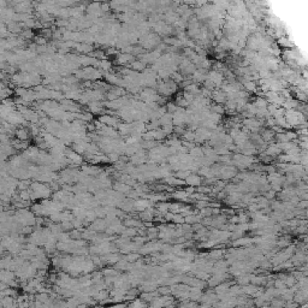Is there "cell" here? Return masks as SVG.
I'll return each mask as SVG.
<instances>
[{
  "mask_svg": "<svg viewBox=\"0 0 308 308\" xmlns=\"http://www.w3.org/2000/svg\"><path fill=\"white\" fill-rule=\"evenodd\" d=\"M15 134H16V137L21 141H28L29 140V136H30V131H28L26 128H19V129H16L15 130Z\"/></svg>",
  "mask_w": 308,
  "mask_h": 308,
  "instance_id": "1",
  "label": "cell"
},
{
  "mask_svg": "<svg viewBox=\"0 0 308 308\" xmlns=\"http://www.w3.org/2000/svg\"><path fill=\"white\" fill-rule=\"evenodd\" d=\"M186 182L188 184H190V186H199L200 184V178L196 176V175H189L187 178H186Z\"/></svg>",
  "mask_w": 308,
  "mask_h": 308,
  "instance_id": "2",
  "label": "cell"
},
{
  "mask_svg": "<svg viewBox=\"0 0 308 308\" xmlns=\"http://www.w3.org/2000/svg\"><path fill=\"white\" fill-rule=\"evenodd\" d=\"M132 68L135 70H142L144 68V63L143 61H134L132 63Z\"/></svg>",
  "mask_w": 308,
  "mask_h": 308,
  "instance_id": "3",
  "label": "cell"
},
{
  "mask_svg": "<svg viewBox=\"0 0 308 308\" xmlns=\"http://www.w3.org/2000/svg\"><path fill=\"white\" fill-rule=\"evenodd\" d=\"M160 294H169L170 292V290H169V288H166V287H163V288H160L159 290H158Z\"/></svg>",
  "mask_w": 308,
  "mask_h": 308,
  "instance_id": "4",
  "label": "cell"
}]
</instances>
